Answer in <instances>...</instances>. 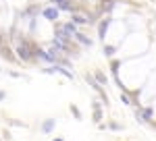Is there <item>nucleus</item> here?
<instances>
[{"mask_svg":"<svg viewBox=\"0 0 156 141\" xmlns=\"http://www.w3.org/2000/svg\"><path fill=\"white\" fill-rule=\"evenodd\" d=\"M17 54H19V58L21 60H31V48L27 42H19V46H17Z\"/></svg>","mask_w":156,"mask_h":141,"instance_id":"1","label":"nucleus"},{"mask_svg":"<svg viewBox=\"0 0 156 141\" xmlns=\"http://www.w3.org/2000/svg\"><path fill=\"white\" fill-rule=\"evenodd\" d=\"M44 17H46L48 21H56V19H58V11H56V9H44Z\"/></svg>","mask_w":156,"mask_h":141,"instance_id":"2","label":"nucleus"},{"mask_svg":"<svg viewBox=\"0 0 156 141\" xmlns=\"http://www.w3.org/2000/svg\"><path fill=\"white\" fill-rule=\"evenodd\" d=\"M71 21H75V23H79V25H85V23H92L87 17H83V15H73L71 17Z\"/></svg>","mask_w":156,"mask_h":141,"instance_id":"3","label":"nucleus"},{"mask_svg":"<svg viewBox=\"0 0 156 141\" xmlns=\"http://www.w3.org/2000/svg\"><path fill=\"white\" fill-rule=\"evenodd\" d=\"M152 114H154V112H152V108H144V110L140 112V116L144 118V122H148V120L152 118Z\"/></svg>","mask_w":156,"mask_h":141,"instance_id":"4","label":"nucleus"},{"mask_svg":"<svg viewBox=\"0 0 156 141\" xmlns=\"http://www.w3.org/2000/svg\"><path fill=\"white\" fill-rule=\"evenodd\" d=\"M75 37H77V40H79L81 44H87V46H92V40H90L87 35H83V33H77V35H75Z\"/></svg>","mask_w":156,"mask_h":141,"instance_id":"5","label":"nucleus"},{"mask_svg":"<svg viewBox=\"0 0 156 141\" xmlns=\"http://www.w3.org/2000/svg\"><path fill=\"white\" fill-rule=\"evenodd\" d=\"M54 125H56L54 120H46V122H44V127H42V129H44V133H50V131L54 129Z\"/></svg>","mask_w":156,"mask_h":141,"instance_id":"6","label":"nucleus"},{"mask_svg":"<svg viewBox=\"0 0 156 141\" xmlns=\"http://www.w3.org/2000/svg\"><path fill=\"white\" fill-rule=\"evenodd\" d=\"M106 29H108V19H104L102 23H100V37L104 40V33H106Z\"/></svg>","mask_w":156,"mask_h":141,"instance_id":"7","label":"nucleus"},{"mask_svg":"<svg viewBox=\"0 0 156 141\" xmlns=\"http://www.w3.org/2000/svg\"><path fill=\"white\" fill-rule=\"evenodd\" d=\"M62 29H65V31H67L69 35H71V33H75V25H73V23H67V25H62Z\"/></svg>","mask_w":156,"mask_h":141,"instance_id":"8","label":"nucleus"},{"mask_svg":"<svg viewBox=\"0 0 156 141\" xmlns=\"http://www.w3.org/2000/svg\"><path fill=\"white\" fill-rule=\"evenodd\" d=\"M60 9L62 11H73V4H69V0H62L60 2Z\"/></svg>","mask_w":156,"mask_h":141,"instance_id":"9","label":"nucleus"},{"mask_svg":"<svg viewBox=\"0 0 156 141\" xmlns=\"http://www.w3.org/2000/svg\"><path fill=\"white\" fill-rule=\"evenodd\" d=\"M96 81L100 83V85H106V77H104L102 73H96Z\"/></svg>","mask_w":156,"mask_h":141,"instance_id":"10","label":"nucleus"},{"mask_svg":"<svg viewBox=\"0 0 156 141\" xmlns=\"http://www.w3.org/2000/svg\"><path fill=\"white\" fill-rule=\"evenodd\" d=\"M71 112L75 114V118H81V112L77 110V106H73V104H71Z\"/></svg>","mask_w":156,"mask_h":141,"instance_id":"11","label":"nucleus"},{"mask_svg":"<svg viewBox=\"0 0 156 141\" xmlns=\"http://www.w3.org/2000/svg\"><path fill=\"white\" fill-rule=\"evenodd\" d=\"M100 118H102V112H100V108H98V110H94V120L100 122Z\"/></svg>","mask_w":156,"mask_h":141,"instance_id":"12","label":"nucleus"},{"mask_svg":"<svg viewBox=\"0 0 156 141\" xmlns=\"http://www.w3.org/2000/svg\"><path fill=\"white\" fill-rule=\"evenodd\" d=\"M104 52H106L108 56H110V54H112V52H115V48H112V46H106V48H104Z\"/></svg>","mask_w":156,"mask_h":141,"instance_id":"13","label":"nucleus"},{"mask_svg":"<svg viewBox=\"0 0 156 141\" xmlns=\"http://www.w3.org/2000/svg\"><path fill=\"white\" fill-rule=\"evenodd\" d=\"M110 129H112V131H119L121 127H119V125H117V122H110Z\"/></svg>","mask_w":156,"mask_h":141,"instance_id":"14","label":"nucleus"},{"mask_svg":"<svg viewBox=\"0 0 156 141\" xmlns=\"http://www.w3.org/2000/svg\"><path fill=\"white\" fill-rule=\"evenodd\" d=\"M4 98H6V94H4V91H0V102H2Z\"/></svg>","mask_w":156,"mask_h":141,"instance_id":"15","label":"nucleus"},{"mask_svg":"<svg viewBox=\"0 0 156 141\" xmlns=\"http://www.w3.org/2000/svg\"><path fill=\"white\" fill-rule=\"evenodd\" d=\"M0 48H2V35H0Z\"/></svg>","mask_w":156,"mask_h":141,"instance_id":"16","label":"nucleus"},{"mask_svg":"<svg viewBox=\"0 0 156 141\" xmlns=\"http://www.w3.org/2000/svg\"><path fill=\"white\" fill-rule=\"evenodd\" d=\"M54 2H58V4H60V2H62V0H54Z\"/></svg>","mask_w":156,"mask_h":141,"instance_id":"17","label":"nucleus"},{"mask_svg":"<svg viewBox=\"0 0 156 141\" xmlns=\"http://www.w3.org/2000/svg\"><path fill=\"white\" fill-rule=\"evenodd\" d=\"M54 141H62V139H54Z\"/></svg>","mask_w":156,"mask_h":141,"instance_id":"18","label":"nucleus"}]
</instances>
